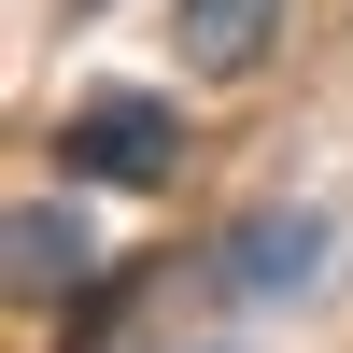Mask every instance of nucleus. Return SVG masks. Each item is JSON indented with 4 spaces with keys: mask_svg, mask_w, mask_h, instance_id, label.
I'll return each mask as SVG.
<instances>
[{
    "mask_svg": "<svg viewBox=\"0 0 353 353\" xmlns=\"http://www.w3.org/2000/svg\"><path fill=\"white\" fill-rule=\"evenodd\" d=\"M170 156H184V113L170 99H85L57 128V170L71 184H170Z\"/></svg>",
    "mask_w": 353,
    "mask_h": 353,
    "instance_id": "nucleus-1",
    "label": "nucleus"
},
{
    "mask_svg": "<svg viewBox=\"0 0 353 353\" xmlns=\"http://www.w3.org/2000/svg\"><path fill=\"white\" fill-rule=\"evenodd\" d=\"M325 241H339V226L311 212V198L241 212V226H226V297H241V311H297L311 283H325Z\"/></svg>",
    "mask_w": 353,
    "mask_h": 353,
    "instance_id": "nucleus-2",
    "label": "nucleus"
},
{
    "mask_svg": "<svg viewBox=\"0 0 353 353\" xmlns=\"http://www.w3.org/2000/svg\"><path fill=\"white\" fill-rule=\"evenodd\" d=\"M85 269H99V241H85L71 198H14V297H28V311H57Z\"/></svg>",
    "mask_w": 353,
    "mask_h": 353,
    "instance_id": "nucleus-3",
    "label": "nucleus"
},
{
    "mask_svg": "<svg viewBox=\"0 0 353 353\" xmlns=\"http://www.w3.org/2000/svg\"><path fill=\"white\" fill-rule=\"evenodd\" d=\"M170 43H184V71H254V57L283 43V0H170Z\"/></svg>",
    "mask_w": 353,
    "mask_h": 353,
    "instance_id": "nucleus-4",
    "label": "nucleus"
},
{
    "mask_svg": "<svg viewBox=\"0 0 353 353\" xmlns=\"http://www.w3.org/2000/svg\"><path fill=\"white\" fill-rule=\"evenodd\" d=\"M71 14H99V0H71Z\"/></svg>",
    "mask_w": 353,
    "mask_h": 353,
    "instance_id": "nucleus-5",
    "label": "nucleus"
}]
</instances>
